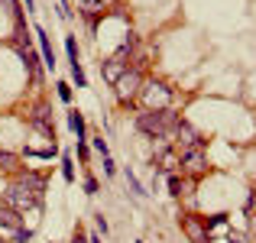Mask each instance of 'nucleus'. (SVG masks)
I'll return each mask as SVG.
<instances>
[{"label":"nucleus","instance_id":"5","mask_svg":"<svg viewBox=\"0 0 256 243\" xmlns=\"http://www.w3.org/2000/svg\"><path fill=\"white\" fill-rule=\"evenodd\" d=\"M178 166L185 168V172H192V175L204 172V150H201V146H192V150H182V159H178Z\"/></svg>","mask_w":256,"mask_h":243},{"label":"nucleus","instance_id":"10","mask_svg":"<svg viewBox=\"0 0 256 243\" xmlns=\"http://www.w3.org/2000/svg\"><path fill=\"white\" fill-rule=\"evenodd\" d=\"M36 39H39V49H42V65H46V68H56V52H52L49 32H46L42 26H36Z\"/></svg>","mask_w":256,"mask_h":243},{"label":"nucleus","instance_id":"20","mask_svg":"<svg viewBox=\"0 0 256 243\" xmlns=\"http://www.w3.org/2000/svg\"><path fill=\"white\" fill-rule=\"evenodd\" d=\"M72 78H75V84H78V88H88V75H84L82 65H78V68H72Z\"/></svg>","mask_w":256,"mask_h":243},{"label":"nucleus","instance_id":"13","mask_svg":"<svg viewBox=\"0 0 256 243\" xmlns=\"http://www.w3.org/2000/svg\"><path fill=\"white\" fill-rule=\"evenodd\" d=\"M68 126H72V133L78 136V143L84 140V114L82 110H68Z\"/></svg>","mask_w":256,"mask_h":243},{"label":"nucleus","instance_id":"29","mask_svg":"<svg viewBox=\"0 0 256 243\" xmlns=\"http://www.w3.org/2000/svg\"><path fill=\"white\" fill-rule=\"evenodd\" d=\"M26 4V10H36V0H23Z\"/></svg>","mask_w":256,"mask_h":243},{"label":"nucleus","instance_id":"25","mask_svg":"<svg viewBox=\"0 0 256 243\" xmlns=\"http://www.w3.org/2000/svg\"><path fill=\"white\" fill-rule=\"evenodd\" d=\"M94 150H98L100 156H110V152H107V143H104V136H94Z\"/></svg>","mask_w":256,"mask_h":243},{"label":"nucleus","instance_id":"2","mask_svg":"<svg viewBox=\"0 0 256 243\" xmlns=\"http://www.w3.org/2000/svg\"><path fill=\"white\" fill-rule=\"evenodd\" d=\"M140 98H143L146 110H166L172 104V91L162 84V81H150V84L140 88Z\"/></svg>","mask_w":256,"mask_h":243},{"label":"nucleus","instance_id":"19","mask_svg":"<svg viewBox=\"0 0 256 243\" xmlns=\"http://www.w3.org/2000/svg\"><path fill=\"white\" fill-rule=\"evenodd\" d=\"M13 166H16V156H13V152H0V168H4V172H10Z\"/></svg>","mask_w":256,"mask_h":243},{"label":"nucleus","instance_id":"17","mask_svg":"<svg viewBox=\"0 0 256 243\" xmlns=\"http://www.w3.org/2000/svg\"><path fill=\"white\" fill-rule=\"evenodd\" d=\"M126 185H130V192L136 194V198H146V192H143V185H140V178L130 172V168H126Z\"/></svg>","mask_w":256,"mask_h":243},{"label":"nucleus","instance_id":"14","mask_svg":"<svg viewBox=\"0 0 256 243\" xmlns=\"http://www.w3.org/2000/svg\"><path fill=\"white\" fill-rule=\"evenodd\" d=\"M20 185H26V188H30V192H32V194H39V198H42V188H46V182H42V178H39V175H32V172H26V175H23V178H20Z\"/></svg>","mask_w":256,"mask_h":243},{"label":"nucleus","instance_id":"16","mask_svg":"<svg viewBox=\"0 0 256 243\" xmlns=\"http://www.w3.org/2000/svg\"><path fill=\"white\" fill-rule=\"evenodd\" d=\"M65 52H68V62H72V68H78V42H75V36H68L65 39Z\"/></svg>","mask_w":256,"mask_h":243},{"label":"nucleus","instance_id":"28","mask_svg":"<svg viewBox=\"0 0 256 243\" xmlns=\"http://www.w3.org/2000/svg\"><path fill=\"white\" fill-rule=\"evenodd\" d=\"M98 230H100V234L110 230V227H107V220H104V214H98Z\"/></svg>","mask_w":256,"mask_h":243},{"label":"nucleus","instance_id":"3","mask_svg":"<svg viewBox=\"0 0 256 243\" xmlns=\"http://www.w3.org/2000/svg\"><path fill=\"white\" fill-rule=\"evenodd\" d=\"M140 88H143V75H140L136 68H126L124 75L114 81V91H117V100H120V104H130V100L140 94Z\"/></svg>","mask_w":256,"mask_h":243},{"label":"nucleus","instance_id":"22","mask_svg":"<svg viewBox=\"0 0 256 243\" xmlns=\"http://www.w3.org/2000/svg\"><path fill=\"white\" fill-rule=\"evenodd\" d=\"M169 194H175V198L182 194V178L178 175H169Z\"/></svg>","mask_w":256,"mask_h":243},{"label":"nucleus","instance_id":"15","mask_svg":"<svg viewBox=\"0 0 256 243\" xmlns=\"http://www.w3.org/2000/svg\"><path fill=\"white\" fill-rule=\"evenodd\" d=\"M78 10H82L84 16H94V13L104 10V4H100V0H78Z\"/></svg>","mask_w":256,"mask_h":243},{"label":"nucleus","instance_id":"26","mask_svg":"<svg viewBox=\"0 0 256 243\" xmlns=\"http://www.w3.org/2000/svg\"><path fill=\"white\" fill-rule=\"evenodd\" d=\"M104 175H117V166H114L110 156H104Z\"/></svg>","mask_w":256,"mask_h":243},{"label":"nucleus","instance_id":"8","mask_svg":"<svg viewBox=\"0 0 256 243\" xmlns=\"http://www.w3.org/2000/svg\"><path fill=\"white\" fill-rule=\"evenodd\" d=\"M20 227H23V214L13 211V208H6V204H0V230L16 234Z\"/></svg>","mask_w":256,"mask_h":243},{"label":"nucleus","instance_id":"7","mask_svg":"<svg viewBox=\"0 0 256 243\" xmlns=\"http://www.w3.org/2000/svg\"><path fill=\"white\" fill-rule=\"evenodd\" d=\"M124 72H126V62H124V56H120V52H117L114 58H107L104 65H100V75H104V81H110V84H114V81H117L120 75H124Z\"/></svg>","mask_w":256,"mask_h":243},{"label":"nucleus","instance_id":"6","mask_svg":"<svg viewBox=\"0 0 256 243\" xmlns=\"http://www.w3.org/2000/svg\"><path fill=\"white\" fill-rule=\"evenodd\" d=\"M182 230L188 234L194 243H208V227H204V218H194V214H188V218H182Z\"/></svg>","mask_w":256,"mask_h":243},{"label":"nucleus","instance_id":"31","mask_svg":"<svg viewBox=\"0 0 256 243\" xmlns=\"http://www.w3.org/2000/svg\"><path fill=\"white\" fill-rule=\"evenodd\" d=\"M88 243H100V237H88Z\"/></svg>","mask_w":256,"mask_h":243},{"label":"nucleus","instance_id":"27","mask_svg":"<svg viewBox=\"0 0 256 243\" xmlns=\"http://www.w3.org/2000/svg\"><path fill=\"white\" fill-rule=\"evenodd\" d=\"M72 243H88V237H84L82 227H75V237H72Z\"/></svg>","mask_w":256,"mask_h":243},{"label":"nucleus","instance_id":"23","mask_svg":"<svg viewBox=\"0 0 256 243\" xmlns=\"http://www.w3.org/2000/svg\"><path fill=\"white\" fill-rule=\"evenodd\" d=\"M84 192L88 194H98V178H94V175H88V178H84Z\"/></svg>","mask_w":256,"mask_h":243},{"label":"nucleus","instance_id":"18","mask_svg":"<svg viewBox=\"0 0 256 243\" xmlns=\"http://www.w3.org/2000/svg\"><path fill=\"white\" fill-rule=\"evenodd\" d=\"M62 175H65V182H75V162H72L68 152L62 156Z\"/></svg>","mask_w":256,"mask_h":243},{"label":"nucleus","instance_id":"12","mask_svg":"<svg viewBox=\"0 0 256 243\" xmlns=\"http://www.w3.org/2000/svg\"><path fill=\"white\" fill-rule=\"evenodd\" d=\"M172 133H178V140L185 143V150H192V146H201V136L192 130V124H188V120H178Z\"/></svg>","mask_w":256,"mask_h":243},{"label":"nucleus","instance_id":"9","mask_svg":"<svg viewBox=\"0 0 256 243\" xmlns=\"http://www.w3.org/2000/svg\"><path fill=\"white\" fill-rule=\"evenodd\" d=\"M175 166H178V152H175V150H162L156 159H152V172H156V175H162V172L172 175Z\"/></svg>","mask_w":256,"mask_h":243},{"label":"nucleus","instance_id":"11","mask_svg":"<svg viewBox=\"0 0 256 243\" xmlns=\"http://www.w3.org/2000/svg\"><path fill=\"white\" fill-rule=\"evenodd\" d=\"M16 52H20V58H23L26 72H30V75H32V81H42V68H39V58H36V52H32L30 46H26V49H23V46H20Z\"/></svg>","mask_w":256,"mask_h":243},{"label":"nucleus","instance_id":"1","mask_svg":"<svg viewBox=\"0 0 256 243\" xmlns=\"http://www.w3.org/2000/svg\"><path fill=\"white\" fill-rule=\"evenodd\" d=\"M175 124H178V117H175L169 107L166 110H143L136 117V130L146 133L150 140H166L175 130Z\"/></svg>","mask_w":256,"mask_h":243},{"label":"nucleus","instance_id":"32","mask_svg":"<svg viewBox=\"0 0 256 243\" xmlns=\"http://www.w3.org/2000/svg\"><path fill=\"white\" fill-rule=\"evenodd\" d=\"M0 243H4V240H0Z\"/></svg>","mask_w":256,"mask_h":243},{"label":"nucleus","instance_id":"30","mask_svg":"<svg viewBox=\"0 0 256 243\" xmlns=\"http://www.w3.org/2000/svg\"><path fill=\"white\" fill-rule=\"evenodd\" d=\"M208 243H230V237H227V240L224 237H214V240H208Z\"/></svg>","mask_w":256,"mask_h":243},{"label":"nucleus","instance_id":"24","mask_svg":"<svg viewBox=\"0 0 256 243\" xmlns=\"http://www.w3.org/2000/svg\"><path fill=\"white\" fill-rule=\"evenodd\" d=\"M13 237H16V243H30V240H32V230H23V227H20Z\"/></svg>","mask_w":256,"mask_h":243},{"label":"nucleus","instance_id":"4","mask_svg":"<svg viewBox=\"0 0 256 243\" xmlns=\"http://www.w3.org/2000/svg\"><path fill=\"white\" fill-rule=\"evenodd\" d=\"M39 201H42V198H39V194H32L30 188L20 185V182L6 188V208H13V211H20V214H23L26 208H39Z\"/></svg>","mask_w":256,"mask_h":243},{"label":"nucleus","instance_id":"21","mask_svg":"<svg viewBox=\"0 0 256 243\" xmlns=\"http://www.w3.org/2000/svg\"><path fill=\"white\" fill-rule=\"evenodd\" d=\"M56 88H58V98H62L65 104H68V100H72V84H68V81H58Z\"/></svg>","mask_w":256,"mask_h":243}]
</instances>
